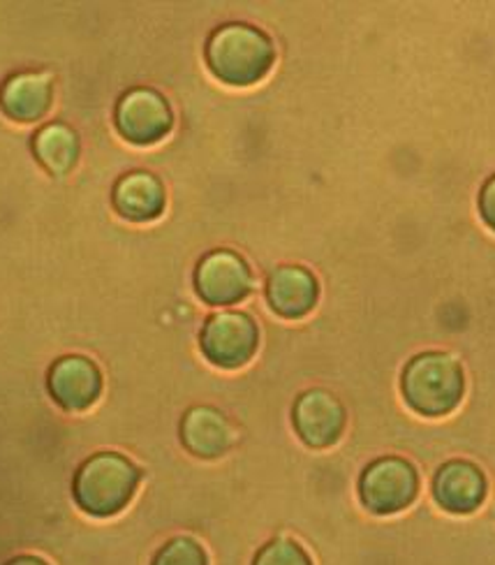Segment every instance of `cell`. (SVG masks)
<instances>
[{
    "label": "cell",
    "mask_w": 495,
    "mask_h": 565,
    "mask_svg": "<svg viewBox=\"0 0 495 565\" xmlns=\"http://www.w3.org/2000/svg\"><path fill=\"white\" fill-rule=\"evenodd\" d=\"M151 565H208V556L195 537L179 535L155 552Z\"/></svg>",
    "instance_id": "obj_16"
},
{
    "label": "cell",
    "mask_w": 495,
    "mask_h": 565,
    "mask_svg": "<svg viewBox=\"0 0 495 565\" xmlns=\"http://www.w3.org/2000/svg\"><path fill=\"white\" fill-rule=\"evenodd\" d=\"M54 98L52 79L40 73H21L0 88V105L12 121L33 124L50 111Z\"/></svg>",
    "instance_id": "obj_13"
},
{
    "label": "cell",
    "mask_w": 495,
    "mask_h": 565,
    "mask_svg": "<svg viewBox=\"0 0 495 565\" xmlns=\"http://www.w3.org/2000/svg\"><path fill=\"white\" fill-rule=\"evenodd\" d=\"M276 61L271 38L248 23H225L206 42V63L223 84L252 86Z\"/></svg>",
    "instance_id": "obj_1"
},
{
    "label": "cell",
    "mask_w": 495,
    "mask_h": 565,
    "mask_svg": "<svg viewBox=\"0 0 495 565\" xmlns=\"http://www.w3.org/2000/svg\"><path fill=\"white\" fill-rule=\"evenodd\" d=\"M320 299V286L313 271L297 265H282L269 274L267 301L286 320L309 316Z\"/></svg>",
    "instance_id": "obj_11"
},
{
    "label": "cell",
    "mask_w": 495,
    "mask_h": 565,
    "mask_svg": "<svg viewBox=\"0 0 495 565\" xmlns=\"http://www.w3.org/2000/svg\"><path fill=\"white\" fill-rule=\"evenodd\" d=\"M480 211H482V218L486 221V225L491 230H495V177L488 179L482 188V195H480Z\"/></svg>",
    "instance_id": "obj_18"
},
{
    "label": "cell",
    "mask_w": 495,
    "mask_h": 565,
    "mask_svg": "<svg viewBox=\"0 0 495 565\" xmlns=\"http://www.w3.org/2000/svg\"><path fill=\"white\" fill-rule=\"evenodd\" d=\"M114 206L128 221H153L164 211V188L149 172H130L114 188Z\"/></svg>",
    "instance_id": "obj_14"
},
{
    "label": "cell",
    "mask_w": 495,
    "mask_h": 565,
    "mask_svg": "<svg viewBox=\"0 0 495 565\" xmlns=\"http://www.w3.org/2000/svg\"><path fill=\"white\" fill-rule=\"evenodd\" d=\"M433 499L444 512L470 514L486 499V478L465 459L446 461L433 478Z\"/></svg>",
    "instance_id": "obj_10"
},
{
    "label": "cell",
    "mask_w": 495,
    "mask_h": 565,
    "mask_svg": "<svg viewBox=\"0 0 495 565\" xmlns=\"http://www.w3.org/2000/svg\"><path fill=\"white\" fill-rule=\"evenodd\" d=\"M172 126V107L153 88H132L116 107V128L132 145H155L162 137H168Z\"/></svg>",
    "instance_id": "obj_7"
},
{
    "label": "cell",
    "mask_w": 495,
    "mask_h": 565,
    "mask_svg": "<svg viewBox=\"0 0 495 565\" xmlns=\"http://www.w3.org/2000/svg\"><path fill=\"white\" fill-rule=\"evenodd\" d=\"M419 493L417 468L403 457H380L366 466L359 480V499L373 514H396L415 503Z\"/></svg>",
    "instance_id": "obj_4"
},
{
    "label": "cell",
    "mask_w": 495,
    "mask_h": 565,
    "mask_svg": "<svg viewBox=\"0 0 495 565\" xmlns=\"http://www.w3.org/2000/svg\"><path fill=\"white\" fill-rule=\"evenodd\" d=\"M181 443L200 459H218L234 445V429L220 411L195 406L183 415Z\"/></svg>",
    "instance_id": "obj_12"
},
{
    "label": "cell",
    "mask_w": 495,
    "mask_h": 565,
    "mask_svg": "<svg viewBox=\"0 0 495 565\" xmlns=\"http://www.w3.org/2000/svg\"><path fill=\"white\" fill-rule=\"evenodd\" d=\"M50 392L56 404L69 413H82L103 394V373L84 355L61 358L50 371Z\"/></svg>",
    "instance_id": "obj_9"
},
{
    "label": "cell",
    "mask_w": 495,
    "mask_h": 565,
    "mask_svg": "<svg viewBox=\"0 0 495 565\" xmlns=\"http://www.w3.org/2000/svg\"><path fill=\"white\" fill-rule=\"evenodd\" d=\"M252 565H313V561L294 540L276 537L257 552Z\"/></svg>",
    "instance_id": "obj_17"
},
{
    "label": "cell",
    "mask_w": 495,
    "mask_h": 565,
    "mask_svg": "<svg viewBox=\"0 0 495 565\" xmlns=\"http://www.w3.org/2000/svg\"><path fill=\"white\" fill-rule=\"evenodd\" d=\"M195 288L208 306H234L250 295L252 271L239 253L211 250L197 265Z\"/></svg>",
    "instance_id": "obj_6"
},
{
    "label": "cell",
    "mask_w": 495,
    "mask_h": 565,
    "mask_svg": "<svg viewBox=\"0 0 495 565\" xmlns=\"http://www.w3.org/2000/svg\"><path fill=\"white\" fill-rule=\"evenodd\" d=\"M139 468L119 452L88 457L75 476V501L93 516H114L128 508L139 487Z\"/></svg>",
    "instance_id": "obj_3"
},
{
    "label": "cell",
    "mask_w": 495,
    "mask_h": 565,
    "mask_svg": "<svg viewBox=\"0 0 495 565\" xmlns=\"http://www.w3.org/2000/svg\"><path fill=\"white\" fill-rule=\"evenodd\" d=\"M259 343L257 322L244 311H220L208 316L200 334L204 358L220 369H241Z\"/></svg>",
    "instance_id": "obj_5"
},
{
    "label": "cell",
    "mask_w": 495,
    "mask_h": 565,
    "mask_svg": "<svg viewBox=\"0 0 495 565\" xmlns=\"http://www.w3.org/2000/svg\"><path fill=\"white\" fill-rule=\"evenodd\" d=\"M6 565H50L44 558L40 556H31V554H23V556H17L12 561H8Z\"/></svg>",
    "instance_id": "obj_19"
},
{
    "label": "cell",
    "mask_w": 495,
    "mask_h": 565,
    "mask_svg": "<svg viewBox=\"0 0 495 565\" xmlns=\"http://www.w3.org/2000/svg\"><path fill=\"white\" fill-rule=\"evenodd\" d=\"M33 151L46 170L61 177L77 164L79 137L73 128H67L63 124H50L37 130L33 139Z\"/></svg>",
    "instance_id": "obj_15"
},
{
    "label": "cell",
    "mask_w": 495,
    "mask_h": 565,
    "mask_svg": "<svg viewBox=\"0 0 495 565\" xmlns=\"http://www.w3.org/2000/svg\"><path fill=\"white\" fill-rule=\"evenodd\" d=\"M297 436L315 450H324L338 443L345 431L347 415L338 396L326 390L303 392L292 411Z\"/></svg>",
    "instance_id": "obj_8"
},
{
    "label": "cell",
    "mask_w": 495,
    "mask_h": 565,
    "mask_svg": "<svg viewBox=\"0 0 495 565\" xmlns=\"http://www.w3.org/2000/svg\"><path fill=\"white\" fill-rule=\"evenodd\" d=\"M400 392L415 413L444 417L461 404L465 375L461 364L446 352H421L406 364L400 375Z\"/></svg>",
    "instance_id": "obj_2"
}]
</instances>
